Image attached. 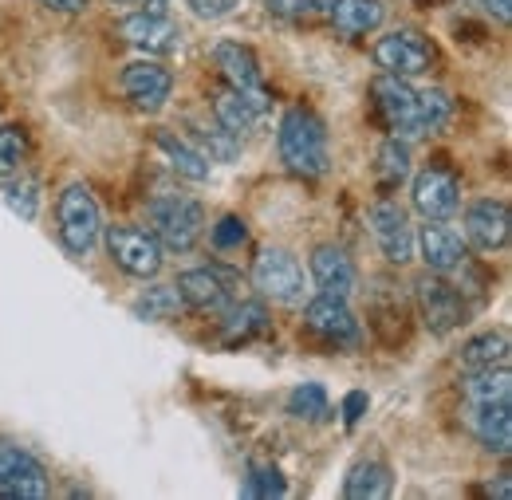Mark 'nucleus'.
Segmentation results:
<instances>
[{"mask_svg": "<svg viewBox=\"0 0 512 500\" xmlns=\"http://www.w3.org/2000/svg\"><path fill=\"white\" fill-rule=\"evenodd\" d=\"M280 162L296 178H323L327 174V126L308 107H288L276 130Z\"/></svg>", "mask_w": 512, "mask_h": 500, "instance_id": "nucleus-1", "label": "nucleus"}, {"mask_svg": "<svg viewBox=\"0 0 512 500\" xmlns=\"http://www.w3.org/2000/svg\"><path fill=\"white\" fill-rule=\"evenodd\" d=\"M146 217H150L154 241L170 252H190L205 233V209L193 197H178V193L154 197L146 205Z\"/></svg>", "mask_w": 512, "mask_h": 500, "instance_id": "nucleus-2", "label": "nucleus"}, {"mask_svg": "<svg viewBox=\"0 0 512 500\" xmlns=\"http://www.w3.org/2000/svg\"><path fill=\"white\" fill-rule=\"evenodd\" d=\"M56 221H60V241L71 256H87L103 237V213L95 193L83 182H71L56 201Z\"/></svg>", "mask_w": 512, "mask_h": 500, "instance_id": "nucleus-3", "label": "nucleus"}, {"mask_svg": "<svg viewBox=\"0 0 512 500\" xmlns=\"http://www.w3.org/2000/svg\"><path fill=\"white\" fill-rule=\"evenodd\" d=\"M414 300H418V312L430 335H449L465 323L469 304H465V292L457 284H449L446 276L438 272H426L418 284H414Z\"/></svg>", "mask_w": 512, "mask_h": 500, "instance_id": "nucleus-4", "label": "nucleus"}, {"mask_svg": "<svg viewBox=\"0 0 512 500\" xmlns=\"http://www.w3.org/2000/svg\"><path fill=\"white\" fill-rule=\"evenodd\" d=\"M434 60H438V52L418 28H394V32L379 36V44H375V63L386 75H398V79L426 75Z\"/></svg>", "mask_w": 512, "mask_h": 500, "instance_id": "nucleus-5", "label": "nucleus"}, {"mask_svg": "<svg viewBox=\"0 0 512 500\" xmlns=\"http://www.w3.org/2000/svg\"><path fill=\"white\" fill-rule=\"evenodd\" d=\"M253 288L272 304H300L304 300V268L292 252L260 249L253 260Z\"/></svg>", "mask_w": 512, "mask_h": 500, "instance_id": "nucleus-6", "label": "nucleus"}, {"mask_svg": "<svg viewBox=\"0 0 512 500\" xmlns=\"http://www.w3.org/2000/svg\"><path fill=\"white\" fill-rule=\"evenodd\" d=\"M371 95H375V111L383 126L394 138H422V123H418V91L398 79V75H379L371 83Z\"/></svg>", "mask_w": 512, "mask_h": 500, "instance_id": "nucleus-7", "label": "nucleus"}, {"mask_svg": "<svg viewBox=\"0 0 512 500\" xmlns=\"http://www.w3.org/2000/svg\"><path fill=\"white\" fill-rule=\"evenodd\" d=\"M107 252L111 260L134 276V280H154L162 272V245L154 241V233L134 229V225H111L107 229Z\"/></svg>", "mask_w": 512, "mask_h": 500, "instance_id": "nucleus-8", "label": "nucleus"}, {"mask_svg": "<svg viewBox=\"0 0 512 500\" xmlns=\"http://www.w3.org/2000/svg\"><path fill=\"white\" fill-rule=\"evenodd\" d=\"M213 63H217V71L225 75V83H229L233 91H241L260 115L268 111V91H264L260 60H256V52L249 44H241V40H221V44L213 48Z\"/></svg>", "mask_w": 512, "mask_h": 500, "instance_id": "nucleus-9", "label": "nucleus"}, {"mask_svg": "<svg viewBox=\"0 0 512 500\" xmlns=\"http://www.w3.org/2000/svg\"><path fill=\"white\" fill-rule=\"evenodd\" d=\"M0 497H48V469L20 445H0Z\"/></svg>", "mask_w": 512, "mask_h": 500, "instance_id": "nucleus-10", "label": "nucleus"}, {"mask_svg": "<svg viewBox=\"0 0 512 500\" xmlns=\"http://www.w3.org/2000/svg\"><path fill=\"white\" fill-rule=\"evenodd\" d=\"M367 221H371V233H375V241H379V249L390 264L402 268V264L414 260V229H410V217L398 201H390V197L375 201Z\"/></svg>", "mask_w": 512, "mask_h": 500, "instance_id": "nucleus-11", "label": "nucleus"}, {"mask_svg": "<svg viewBox=\"0 0 512 500\" xmlns=\"http://www.w3.org/2000/svg\"><path fill=\"white\" fill-rule=\"evenodd\" d=\"M304 327L316 331L327 343H343V347H359V319L347 308L343 296H327L320 292L316 300L304 304Z\"/></svg>", "mask_w": 512, "mask_h": 500, "instance_id": "nucleus-12", "label": "nucleus"}, {"mask_svg": "<svg viewBox=\"0 0 512 500\" xmlns=\"http://www.w3.org/2000/svg\"><path fill=\"white\" fill-rule=\"evenodd\" d=\"M410 201L414 209L426 217V221H446L461 209V186L457 178L442 170V166H426L418 178H414V189H410Z\"/></svg>", "mask_w": 512, "mask_h": 500, "instance_id": "nucleus-13", "label": "nucleus"}, {"mask_svg": "<svg viewBox=\"0 0 512 500\" xmlns=\"http://www.w3.org/2000/svg\"><path fill=\"white\" fill-rule=\"evenodd\" d=\"M174 288L182 296V308H190V312H217L233 296V272H225V268H186Z\"/></svg>", "mask_w": 512, "mask_h": 500, "instance_id": "nucleus-14", "label": "nucleus"}, {"mask_svg": "<svg viewBox=\"0 0 512 500\" xmlns=\"http://www.w3.org/2000/svg\"><path fill=\"white\" fill-rule=\"evenodd\" d=\"M119 83H123V95L138 111H162L170 103V95H174V75L162 63H127Z\"/></svg>", "mask_w": 512, "mask_h": 500, "instance_id": "nucleus-15", "label": "nucleus"}, {"mask_svg": "<svg viewBox=\"0 0 512 500\" xmlns=\"http://www.w3.org/2000/svg\"><path fill=\"white\" fill-rule=\"evenodd\" d=\"M465 237L481 252H501L509 245V205L505 201H473L465 209Z\"/></svg>", "mask_w": 512, "mask_h": 500, "instance_id": "nucleus-16", "label": "nucleus"}, {"mask_svg": "<svg viewBox=\"0 0 512 500\" xmlns=\"http://www.w3.org/2000/svg\"><path fill=\"white\" fill-rule=\"evenodd\" d=\"M123 40L134 48H146V52H178L182 48V28L170 20V12H134L119 24Z\"/></svg>", "mask_w": 512, "mask_h": 500, "instance_id": "nucleus-17", "label": "nucleus"}, {"mask_svg": "<svg viewBox=\"0 0 512 500\" xmlns=\"http://www.w3.org/2000/svg\"><path fill=\"white\" fill-rule=\"evenodd\" d=\"M418 252H422V260H426V268L438 272V276L461 272V268L469 264L465 241H461L449 225H442V221H426V225H422V233H418Z\"/></svg>", "mask_w": 512, "mask_h": 500, "instance_id": "nucleus-18", "label": "nucleus"}, {"mask_svg": "<svg viewBox=\"0 0 512 500\" xmlns=\"http://www.w3.org/2000/svg\"><path fill=\"white\" fill-rule=\"evenodd\" d=\"M312 280L316 288L327 292V296H351L359 288V272L351 264V256L339 249V245H320L312 252Z\"/></svg>", "mask_w": 512, "mask_h": 500, "instance_id": "nucleus-19", "label": "nucleus"}, {"mask_svg": "<svg viewBox=\"0 0 512 500\" xmlns=\"http://www.w3.org/2000/svg\"><path fill=\"white\" fill-rule=\"evenodd\" d=\"M327 16H331V28L343 40H359V36H371V32L383 28L386 8L383 0H331Z\"/></svg>", "mask_w": 512, "mask_h": 500, "instance_id": "nucleus-20", "label": "nucleus"}, {"mask_svg": "<svg viewBox=\"0 0 512 500\" xmlns=\"http://www.w3.org/2000/svg\"><path fill=\"white\" fill-rule=\"evenodd\" d=\"M473 434L489 453H509L512 449V410L509 402H473Z\"/></svg>", "mask_w": 512, "mask_h": 500, "instance_id": "nucleus-21", "label": "nucleus"}, {"mask_svg": "<svg viewBox=\"0 0 512 500\" xmlns=\"http://www.w3.org/2000/svg\"><path fill=\"white\" fill-rule=\"evenodd\" d=\"M154 146L170 158V166L178 170V178H186V182H205L209 178V158L193 146L190 138H178L174 130H154Z\"/></svg>", "mask_w": 512, "mask_h": 500, "instance_id": "nucleus-22", "label": "nucleus"}, {"mask_svg": "<svg viewBox=\"0 0 512 500\" xmlns=\"http://www.w3.org/2000/svg\"><path fill=\"white\" fill-rule=\"evenodd\" d=\"M394 489V477H390V465L379 457H367L359 465H351L347 481H343V497L347 500H383Z\"/></svg>", "mask_w": 512, "mask_h": 500, "instance_id": "nucleus-23", "label": "nucleus"}, {"mask_svg": "<svg viewBox=\"0 0 512 500\" xmlns=\"http://www.w3.org/2000/svg\"><path fill=\"white\" fill-rule=\"evenodd\" d=\"M213 119L221 130H229V134H237V138H245L256 123H260V111H256L253 103L241 95V91H233V87H225V91H217L213 95Z\"/></svg>", "mask_w": 512, "mask_h": 500, "instance_id": "nucleus-24", "label": "nucleus"}, {"mask_svg": "<svg viewBox=\"0 0 512 500\" xmlns=\"http://www.w3.org/2000/svg\"><path fill=\"white\" fill-rule=\"evenodd\" d=\"M221 331H225V343H249V339L268 331V308L256 304V300H241L225 312Z\"/></svg>", "mask_w": 512, "mask_h": 500, "instance_id": "nucleus-25", "label": "nucleus"}, {"mask_svg": "<svg viewBox=\"0 0 512 500\" xmlns=\"http://www.w3.org/2000/svg\"><path fill=\"white\" fill-rule=\"evenodd\" d=\"M509 331H485V335H473L465 347H461V367L465 371H481V367H501L509 363Z\"/></svg>", "mask_w": 512, "mask_h": 500, "instance_id": "nucleus-26", "label": "nucleus"}, {"mask_svg": "<svg viewBox=\"0 0 512 500\" xmlns=\"http://www.w3.org/2000/svg\"><path fill=\"white\" fill-rule=\"evenodd\" d=\"M465 398L469 406L473 402H509L512 394V378H509V363L501 367H481V371H465Z\"/></svg>", "mask_w": 512, "mask_h": 500, "instance_id": "nucleus-27", "label": "nucleus"}, {"mask_svg": "<svg viewBox=\"0 0 512 500\" xmlns=\"http://www.w3.org/2000/svg\"><path fill=\"white\" fill-rule=\"evenodd\" d=\"M375 174H379L383 189L402 186V182L410 178V146H406V138H386L383 146H379Z\"/></svg>", "mask_w": 512, "mask_h": 500, "instance_id": "nucleus-28", "label": "nucleus"}, {"mask_svg": "<svg viewBox=\"0 0 512 500\" xmlns=\"http://www.w3.org/2000/svg\"><path fill=\"white\" fill-rule=\"evenodd\" d=\"M178 312H182V296H178L174 284H154V288H146V292L134 300V315H138V319H150V323L174 319Z\"/></svg>", "mask_w": 512, "mask_h": 500, "instance_id": "nucleus-29", "label": "nucleus"}, {"mask_svg": "<svg viewBox=\"0 0 512 500\" xmlns=\"http://www.w3.org/2000/svg\"><path fill=\"white\" fill-rule=\"evenodd\" d=\"M288 414L300 418V422H320L327 418V390L320 382H304L288 394Z\"/></svg>", "mask_w": 512, "mask_h": 500, "instance_id": "nucleus-30", "label": "nucleus"}, {"mask_svg": "<svg viewBox=\"0 0 512 500\" xmlns=\"http://www.w3.org/2000/svg\"><path fill=\"white\" fill-rule=\"evenodd\" d=\"M190 142L209 158V162H233V158L241 154V138L229 134V130H221V126H213V130H193Z\"/></svg>", "mask_w": 512, "mask_h": 500, "instance_id": "nucleus-31", "label": "nucleus"}, {"mask_svg": "<svg viewBox=\"0 0 512 500\" xmlns=\"http://www.w3.org/2000/svg\"><path fill=\"white\" fill-rule=\"evenodd\" d=\"M449 115H453V99H449L446 91H438V87L418 91V123H422V134L442 130L449 123Z\"/></svg>", "mask_w": 512, "mask_h": 500, "instance_id": "nucleus-32", "label": "nucleus"}, {"mask_svg": "<svg viewBox=\"0 0 512 500\" xmlns=\"http://www.w3.org/2000/svg\"><path fill=\"white\" fill-rule=\"evenodd\" d=\"M24 154H28V134H24V126H0V178L20 174Z\"/></svg>", "mask_w": 512, "mask_h": 500, "instance_id": "nucleus-33", "label": "nucleus"}, {"mask_svg": "<svg viewBox=\"0 0 512 500\" xmlns=\"http://www.w3.org/2000/svg\"><path fill=\"white\" fill-rule=\"evenodd\" d=\"M241 493H245V497H284L288 485H284L280 469H272V465H253L249 477H245V485H241Z\"/></svg>", "mask_w": 512, "mask_h": 500, "instance_id": "nucleus-34", "label": "nucleus"}, {"mask_svg": "<svg viewBox=\"0 0 512 500\" xmlns=\"http://www.w3.org/2000/svg\"><path fill=\"white\" fill-rule=\"evenodd\" d=\"M4 201H8V209L20 213L24 221H36V213H40V186H36V178L12 182L8 193H4Z\"/></svg>", "mask_w": 512, "mask_h": 500, "instance_id": "nucleus-35", "label": "nucleus"}, {"mask_svg": "<svg viewBox=\"0 0 512 500\" xmlns=\"http://www.w3.org/2000/svg\"><path fill=\"white\" fill-rule=\"evenodd\" d=\"M272 16H284V20H312L331 8V0H264Z\"/></svg>", "mask_w": 512, "mask_h": 500, "instance_id": "nucleus-36", "label": "nucleus"}, {"mask_svg": "<svg viewBox=\"0 0 512 500\" xmlns=\"http://www.w3.org/2000/svg\"><path fill=\"white\" fill-rule=\"evenodd\" d=\"M245 237H249V229H245L241 217H221L213 225V245L217 249H237V245H245Z\"/></svg>", "mask_w": 512, "mask_h": 500, "instance_id": "nucleus-37", "label": "nucleus"}, {"mask_svg": "<svg viewBox=\"0 0 512 500\" xmlns=\"http://www.w3.org/2000/svg\"><path fill=\"white\" fill-rule=\"evenodd\" d=\"M186 4L193 8V16H201V20H225V16L237 12L241 0H186Z\"/></svg>", "mask_w": 512, "mask_h": 500, "instance_id": "nucleus-38", "label": "nucleus"}, {"mask_svg": "<svg viewBox=\"0 0 512 500\" xmlns=\"http://www.w3.org/2000/svg\"><path fill=\"white\" fill-rule=\"evenodd\" d=\"M363 410H367V394H363V390L347 394V402H343V418H347V426H355V422L363 418Z\"/></svg>", "mask_w": 512, "mask_h": 500, "instance_id": "nucleus-39", "label": "nucleus"}, {"mask_svg": "<svg viewBox=\"0 0 512 500\" xmlns=\"http://www.w3.org/2000/svg\"><path fill=\"white\" fill-rule=\"evenodd\" d=\"M40 4L52 12H64V16H79V12H87L91 0H40Z\"/></svg>", "mask_w": 512, "mask_h": 500, "instance_id": "nucleus-40", "label": "nucleus"}, {"mask_svg": "<svg viewBox=\"0 0 512 500\" xmlns=\"http://www.w3.org/2000/svg\"><path fill=\"white\" fill-rule=\"evenodd\" d=\"M477 4H481L489 16H497L501 24H509L512 20V0H477Z\"/></svg>", "mask_w": 512, "mask_h": 500, "instance_id": "nucleus-41", "label": "nucleus"}, {"mask_svg": "<svg viewBox=\"0 0 512 500\" xmlns=\"http://www.w3.org/2000/svg\"><path fill=\"white\" fill-rule=\"evenodd\" d=\"M489 497H501V500H509L512 497V485H509V473L497 481V485H489Z\"/></svg>", "mask_w": 512, "mask_h": 500, "instance_id": "nucleus-42", "label": "nucleus"}, {"mask_svg": "<svg viewBox=\"0 0 512 500\" xmlns=\"http://www.w3.org/2000/svg\"><path fill=\"white\" fill-rule=\"evenodd\" d=\"M123 4H130V0H123Z\"/></svg>", "mask_w": 512, "mask_h": 500, "instance_id": "nucleus-43", "label": "nucleus"}]
</instances>
